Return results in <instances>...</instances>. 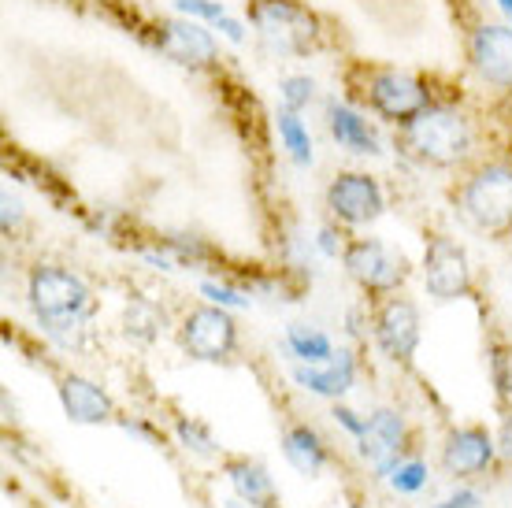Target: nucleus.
Returning a JSON list of instances; mask_svg holds the SVG:
<instances>
[{
	"label": "nucleus",
	"mask_w": 512,
	"mask_h": 508,
	"mask_svg": "<svg viewBox=\"0 0 512 508\" xmlns=\"http://www.w3.org/2000/svg\"><path fill=\"white\" fill-rule=\"evenodd\" d=\"M175 434H179V442L186 445L190 453H197V457H216V438H212V431H208L205 423L179 420L175 423Z\"/></svg>",
	"instance_id": "obj_23"
},
{
	"label": "nucleus",
	"mask_w": 512,
	"mask_h": 508,
	"mask_svg": "<svg viewBox=\"0 0 512 508\" xmlns=\"http://www.w3.org/2000/svg\"><path fill=\"white\" fill-rule=\"evenodd\" d=\"M475 505H479V494H475V490H461V494H453L438 508H475Z\"/></svg>",
	"instance_id": "obj_32"
},
{
	"label": "nucleus",
	"mask_w": 512,
	"mask_h": 508,
	"mask_svg": "<svg viewBox=\"0 0 512 508\" xmlns=\"http://www.w3.org/2000/svg\"><path fill=\"white\" fill-rule=\"evenodd\" d=\"M498 4H501V12H505L512 19V0H498Z\"/></svg>",
	"instance_id": "obj_35"
},
{
	"label": "nucleus",
	"mask_w": 512,
	"mask_h": 508,
	"mask_svg": "<svg viewBox=\"0 0 512 508\" xmlns=\"http://www.w3.org/2000/svg\"><path fill=\"white\" fill-rule=\"evenodd\" d=\"M227 508H264V505H256V501H245V497H227Z\"/></svg>",
	"instance_id": "obj_34"
},
{
	"label": "nucleus",
	"mask_w": 512,
	"mask_h": 508,
	"mask_svg": "<svg viewBox=\"0 0 512 508\" xmlns=\"http://www.w3.org/2000/svg\"><path fill=\"white\" fill-rule=\"evenodd\" d=\"M490 371H494V386H498L501 397H512V353H505V349H494L490 353Z\"/></svg>",
	"instance_id": "obj_27"
},
{
	"label": "nucleus",
	"mask_w": 512,
	"mask_h": 508,
	"mask_svg": "<svg viewBox=\"0 0 512 508\" xmlns=\"http://www.w3.org/2000/svg\"><path fill=\"white\" fill-rule=\"evenodd\" d=\"M468 219L479 230H509L512 227V167L487 164L479 167L461 193Z\"/></svg>",
	"instance_id": "obj_3"
},
{
	"label": "nucleus",
	"mask_w": 512,
	"mask_h": 508,
	"mask_svg": "<svg viewBox=\"0 0 512 508\" xmlns=\"http://www.w3.org/2000/svg\"><path fill=\"white\" fill-rule=\"evenodd\" d=\"M282 453H286V460H290L301 475H308V479L327 468V445H323L320 434L308 431V427H290L286 438H282Z\"/></svg>",
	"instance_id": "obj_18"
},
{
	"label": "nucleus",
	"mask_w": 512,
	"mask_h": 508,
	"mask_svg": "<svg viewBox=\"0 0 512 508\" xmlns=\"http://www.w3.org/2000/svg\"><path fill=\"white\" fill-rule=\"evenodd\" d=\"M423 286L435 301H457L468 293L472 275H468V256L457 242L435 238L423 253Z\"/></svg>",
	"instance_id": "obj_6"
},
{
	"label": "nucleus",
	"mask_w": 512,
	"mask_h": 508,
	"mask_svg": "<svg viewBox=\"0 0 512 508\" xmlns=\"http://www.w3.org/2000/svg\"><path fill=\"white\" fill-rule=\"evenodd\" d=\"M323 256H338V234L334 230H320V238H316Z\"/></svg>",
	"instance_id": "obj_33"
},
{
	"label": "nucleus",
	"mask_w": 512,
	"mask_h": 508,
	"mask_svg": "<svg viewBox=\"0 0 512 508\" xmlns=\"http://www.w3.org/2000/svg\"><path fill=\"white\" fill-rule=\"evenodd\" d=\"M175 8H179L186 19H205V23H216L219 19H227V12H223V4H216V0H175Z\"/></svg>",
	"instance_id": "obj_26"
},
{
	"label": "nucleus",
	"mask_w": 512,
	"mask_h": 508,
	"mask_svg": "<svg viewBox=\"0 0 512 508\" xmlns=\"http://www.w3.org/2000/svg\"><path fill=\"white\" fill-rule=\"evenodd\" d=\"M375 342L383 345V353L390 360H409L420 345V312H416V305L390 297L375 316Z\"/></svg>",
	"instance_id": "obj_11"
},
{
	"label": "nucleus",
	"mask_w": 512,
	"mask_h": 508,
	"mask_svg": "<svg viewBox=\"0 0 512 508\" xmlns=\"http://www.w3.org/2000/svg\"><path fill=\"white\" fill-rule=\"evenodd\" d=\"M227 479H231L238 497L256 501V505H264V508H275V486H271V475L260 468V464L234 460V464H227Z\"/></svg>",
	"instance_id": "obj_19"
},
{
	"label": "nucleus",
	"mask_w": 512,
	"mask_h": 508,
	"mask_svg": "<svg viewBox=\"0 0 512 508\" xmlns=\"http://www.w3.org/2000/svg\"><path fill=\"white\" fill-rule=\"evenodd\" d=\"M286 345H290V353H294L301 364H327L334 356L331 338L320 334L316 327H305V323H294V327L286 331Z\"/></svg>",
	"instance_id": "obj_20"
},
{
	"label": "nucleus",
	"mask_w": 512,
	"mask_h": 508,
	"mask_svg": "<svg viewBox=\"0 0 512 508\" xmlns=\"http://www.w3.org/2000/svg\"><path fill=\"white\" fill-rule=\"evenodd\" d=\"M498 453V442L490 438L487 431L479 427H464V431H453L446 438V449H442V464L453 475H475L483 471Z\"/></svg>",
	"instance_id": "obj_15"
},
{
	"label": "nucleus",
	"mask_w": 512,
	"mask_h": 508,
	"mask_svg": "<svg viewBox=\"0 0 512 508\" xmlns=\"http://www.w3.org/2000/svg\"><path fill=\"white\" fill-rule=\"evenodd\" d=\"M472 64L490 86H512V30L509 26H479L472 34Z\"/></svg>",
	"instance_id": "obj_12"
},
{
	"label": "nucleus",
	"mask_w": 512,
	"mask_h": 508,
	"mask_svg": "<svg viewBox=\"0 0 512 508\" xmlns=\"http://www.w3.org/2000/svg\"><path fill=\"white\" fill-rule=\"evenodd\" d=\"M401 141L423 164L449 167L468 156L472 130L464 123V115L449 112V108H423L409 123H401Z\"/></svg>",
	"instance_id": "obj_2"
},
{
	"label": "nucleus",
	"mask_w": 512,
	"mask_h": 508,
	"mask_svg": "<svg viewBox=\"0 0 512 508\" xmlns=\"http://www.w3.org/2000/svg\"><path fill=\"white\" fill-rule=\"evenodd\" d=\"M294 379H297V386H305L308 394L342 397V394H349V390H353L357 364H353V353L338 349L327 364H297Z\"/></svg>",
	"instance_id": "obj_14"
},
{
	"label": "nucleus",
	"mask_w": 512,
	"mask_h": 508,
	"mask_svg": "<svg viewBox=\"0 0 512 508\" xmlns=\"http://www.w3.org/2000/svg\"><path fill=\"white\" fill-rule=\"evenodd\" d=\"M360 442V457L368 460L379 475H394V468L401 464V442H405V420L390 412V408H379L368 416V427L357 438Z\"/></svg>",
	"instance_id": "obj_10"
},
{
	"label": "nucleus",
	"mask_w": 512,
	"mask_h": 508,
	"mask_svg": "<svg viewBox=\"0 0 512 508\" xmlns=\"http://www.w3.org/2000/svg\"><path fill=\"white\" fill-rule=\"evenodd\" d=\"M19 219H23V201L4 190V230H12Z\"/></svg>",
	"instance_id": "obj_30"
},
{
	"label": "nucleus",
	"mask_w": 512,
	"mask_h": 508,
	"mask_svg": "<svg viewBox=\"0 0 512 508\" xmlns=\"http://www.w3.org/2000/svg\"><path fill=\"white\" fill-rule=\"evenodd\" d=\"M279 138L282 145H286V153L294 156V164H312V138H308V127L297 119V112H290V108H282L279 112Z\"/></svg>",
	"instance_id": "obj_22"
},
{
	"label": "nucleus",
	"mask_w": 512,
	"mask_h": 508,
	"mask_svg": "<svg viewBox=\"0 0 512 508\" xmlns=\"http://www.w3.org/2000/svg\"><path fill=\"white\" fill-rule=\"evenodd\" d=\"M390 486H394L397 494H416V490L427 486V468H423L420 460H405V464H397L394 468Z\"/></svg>",
	"instance_id": "obj_24"
},
{
	"label": "nucleus",
	"mask_w": 512,
	"mask_h": 508,
	"mask_svg": "<svg viewBox=\"0 0 512 508\" xmlns=\"http://www.w3.org/2000/svg\"><path fill=\"white\" fill-rule=\"evenodd\" d=\"M160 52L171 56L175 64L186 67H205L216 60V41L197 19H175V23L160 26V38H156Z\"/></svg>",
	"instance_id": "obj_13"
},
{
	"label": "nucleus",
	"mask_w": 512,
	"mask_h": 508,
	"mask_svg": "<svg viewBox=\"0 0 512 508\" xmlns=\"http://www.w3.org/2000/svg\"><path fill=\"white\" fill-rule=\"evenodd\" d=\"M238 331L227 308H197L182 319V345L193 360H227L234 353Z\"/></svg>",
	"instance_id": "obj_5"
},
{
	"label": "nucleus",
	"mask_w": 512,
	"mask_h": 508,
	"mask_svg": "<svg viewBox=\"0 0 512 508\" xmlns=\"http://www.w3.org/2000/svg\"><path fill=\"white\" fill-rule=\"evenodd\" d=\"M334 420L342 423V427H346L349 434H353V438H360V434H364V427H368V420H360L357 412H353V408H334Z\"/></svg>",
	"instance_id": "obj_29"
},
{
	"label": "nucleus",
	"mask_w": 512,
	"mask_h": 508,
	"mask_svg": "<svg viewBox=\"0 0 512 508\" xmlns=\"http://www.w3.org/2000/svg\"><path fill=\"white\" fill-rule=\"evenodd\" d=\"M327 127H331V138L349 149V153H379V138L375 130L368 127V119L346 104L331 101L327 104Z\"/></svg>",
	"instance_id": "obj_17"
},
{
	"label": "nucleus",
	"mask_w": 512,
	"mask_h": 508,
	"mask_svg": "<svg viewBox=\"0 0 512 508\" xmlns=\"http://www.w3.org/2000/svg\"><path fill=\"white\" fill-rule=\"evenodd\" d=\"M253 23L260 30V38L279 52H305L308 41L316 38V23L286 0H256Z\"/></svg>",
	"instance_id": "obj_4"
},
{
	"label": "nucleus",
	"mask_w": 512,
	"mask_h": 508,
	"mask_svg": "<svg viewBox=\"0 0 512 508\" xmlns=\"http://www.w3.org/2000/svg\"><path fill=\"white\" fill-rule=\"evenodd\" d=\"M327 208H331L342 223L360 227V223H372V219L383 216V190H379L375 178L360 175V171H349V175H338L331 182Z\"/></svg>",
	"instance_id": "obj_8"
},
{
	"label": "nucleus",
	"mask_w": 512,
	"mask_h": 508,
	"mask_svg": "<svg viewBox=\"0 0 512 508\" xmlns=\"http://www.w3.org/2000/svg\"><path fill=\"white\" fill-rule=\"evenodd\" d=\"M498 453L512 464V412L505 416V423H501V434H498Z\"/></svg>",
	"instance_id": "obj_31"
},
{
	"label": "nucleus",
	"mask_w": 512,
	"mask_h": 508,
	"mask_svg": "<svg viewBox=\"0 0 512 508\" xmlns=\"http://www.w3.org/2000/svg\"><path fill=\"white\" fill-rule=\"evenodd\" d=\"M312 93H316L312 78H305V75L286 78V82H282V108H290V112H301V108L312 101Z\"/></svg>",
	"instance_id": "obj_25"
},
{
	"label": "nucleus",
	"mask_w": 512,
	"mask_h": 508,
	"mask_svg": "<svg viewBox=\"0 0 512 508\" xmlns=\"http://www.w3.org/2000/svg\"><path fill=\"white\" fill-rule=\"evenodd\" d=\"M123 323H127L130 338H138V342H153L156 334L164 331V312H160L153 301L134 297V301L127 305V316H123Z\"/></svg>",
	"instance_id": "obj_21"
},
{
	"label": "nucleus",
	"mask_w": 512,
	"mask_h": 508,
	"mask_svg": "<svg viewBox=\"0 0 512 508\" xmlns=\"http://www.w3.org/2000/svg\"><path fill=\"white\" fill-rule=\"evenodd\" d=\"M346 271L349 279L364 286L368 293H390L397 290V282L405 279V267H401V256H394L383 242L375 238H360L346 249Z\"/></svg>",
	"instance_id": "obj_7"
},
{
	"label": "nucleus",
	"mask_w": 512,
	"mask_h": 508,
	"mask_svg": "<svg viewBox=\"0 0 512 508\" xmlns=\"http://www.w3.org/2000/svg\"><path fill=\"white\" fill-rule=\"evenodd\" d=\"M201 293H205L212 305L219 308H245L249 305V297L238 290H231V286H219V282H201Z\"/></svg>",
	"instance_id": "obj_28"
},
{
	"label": "nucleus",
	"mask_w": 512,
	"mask_h": 508,
	"mask_svg": "<svg viewBox=\"0 0 512 508\" xmlns=\"http://www.w3.org/2000/svg\"><path fill=\"white\" fill-rule=\"evenodd\" d=\"M368 97H372V108L386 119H397V123H409L412 115H420L427 104V86L416 82L412 75H401V71H379L368 82Z\"/></svg>",
	"instance_id": "obj_9"
},
{
	"label": "nucleus",
	"mask_w": 512,
	"mask_h": 508,
	"mask_svg": "<svg viewBox=\"0 0 512 508\" xmlns=\"http://www.w3.org/2000/svg\"><path fill=\"white\" fill-rule=\"evenodd\" d=\"M60 401L71 423H104L112 420V397L104 394L97 382L82 379V375H67L60 382Z\"/></svg>",
	"instance_id": "obj_16"
},
{
	"label": "nucleus",
	"mask_w": 512,
	"mask_h": 508,
	"mask_svg": "<svg viewBox=\"0 0 512 508\" xmlns=\"http://www.w3.org/2000/svg\"><path fill=\"white\" fill-rule=\"evenodd\" d=\"M30 308L38 312L41 327L60 345H78L86 334V319L93 312L90 286L67 267H38L30 275Z\"/></svg>",
	"instance_id": "obj_1"
}]
</instances>
